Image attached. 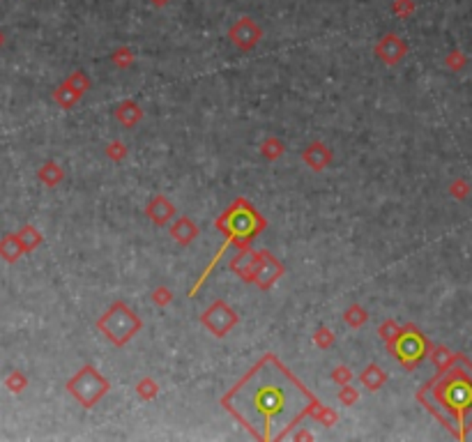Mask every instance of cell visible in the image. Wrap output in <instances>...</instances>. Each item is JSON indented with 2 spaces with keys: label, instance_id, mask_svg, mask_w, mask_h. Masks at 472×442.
I'll list each match as a JSON object with an SVG mask.
<instances>
[{
  "label": "cell",
  "instance_id": "cell-1",
  "mask_svg": "<svg viewBox=\"0 0 472 442\" xmlns=\"http://www.w3.org/2000/svg\"><path fill=\"white\" fill-rule=\"evenodd\" d=\"M293 394L288 391L286 385L263 380L254 387V394L249 396V408L256 415L258 421L263 424H276L281 417H286L293 408Z\"/></svg>",
  "mask_w": 472,
  "mask_h": 442
}]
</instances>
